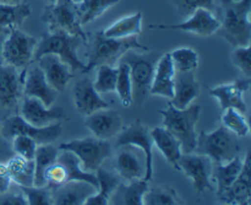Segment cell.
<instances>
[{
  "label": "cell",
  "instance_id": "1",
  "mask_svg": "<svg viewBox=\"0 0 251 205\" xmlns=\"http://www.w3.org/2000/svg\"><path fill=\"white\" fill-rule=\"evenodd\" d=\"M222 19L217 33L230 47L250 46L251 0H221Z\"/></svg>",
  "mask_w": 251,
  "mask_h": 205
},
{
  "label": "cell",
  "instance_id": "2",
  "mask_svg": "<svg viewBox=\"0 0 251 205\" xmlns=\"http://www.w3.org/2000/svg\"><path fill=\"white\" fill-rule=\"evenodd\" d=\"M131 49H144L147 47L139 42L137 37L129 38H109L98 31L93 34L87 51L88 63L86 64V73L100 65L115 66L122 57Z\"/></svg>",
  "mask_w": 251,
  "mask_h": 205
},
{
  "label": "cell",
  "instance_id": "3",
  "mask_svg": "<svg viewBox=\"0 0 251 205\" xmlns=\"http://www.w3.org/2000/svg\"><path fill=\"white\" fill-rule=\"evenodd\" d=\"M158 112L163 117V128L180 143L181 152L193 154L198 143L195 127L201 115L200 106L190 105L184 110H179L169 103L167 110H159Z\"/></svg>",
  "mask_w": 251,
  "mask_h": 205
},
{
  "label": "cell",
  "instance_id": "4",
  "mask_svg": "<svg viewBox=\"0 0 251 205\" xmlns=\"http://www.w3.org/2000/svg\"><path fill=\"white\" fill-rule=\"evenodd\" d=\"M85 43L82 38L63 31H48L42 34L34 51L33 60H38L46 54H54L68 64L73 73H86V64L77 56V49Z\"/></svg>",
  "mask_w": 251,
  "mask_h": 205
},
{
  "label": "cell",
  "instance_id": "5",
  "mask_svg": "<svg viewBox=\"0 0 251 205\" xmlns=\"http://www.w3.org/2000/svg\"><path fill=\"white\" fill-rule=\"evenodd\" d=\"M161 54L158 52L137 53L135 49L127 51L120 60L125 61L130 68L132 84V105L141 106L150 95L154 69Z\"/></svg>",
  "mask_w": 251,
  "mask_h": 205
},
{
  "label": "cell",
  "instance_id": "6",
  "mask_svg": "<svg viewBox=\"0 0 251 205\" xmlns=\"http://www.w3.org/2000/svg\"><path fill=\"white\" fill-rule=\"evenodd\" d=\"M194 152L208 157L213 164H223L239 155V140L237 135L221 124L213 132H201L198 135Z\"/></svg>",
  "mask_w": 251,
  "mask_h": 205
},
{
  "label": "cell",
  "instance_id": "7",
  "mask_svg": "<svg viewBox=\"0 0 251 205\" xmlns=\"http://www.w3.org/2000/svg\"><path fill=\"white\" fill-rule=\"evenodd\" d=\"M58 149L75 154L80 161L81 169L90 174L97 172L103 162L109 159L113 154L112 145L108 140H100L95 137L61 143Z\"/></svg>",
  "mask_w": 251,
  "mask_h": 205
},
{
  "label": "cell",
  "instance_id": "8",
  "mask_svg": "<svg viewBox=\"0 0 251 205\" xmlns=\"http://www.w3.org/2000/svg\"><path fill=\"white\" fill-rule=\"evenodd\" d=\"M42 21L48 25L49 31H63L87 42L88 37L78 21L76 2L73 0H58L49 4L44 7Z\"/></svg>",
  "mask_w": 251,
  "mask_h": 205
},
{
  "label": "cell",
  "instance_id": "9",
  "mask_svg": "<svg viewBox=\"0 0 251 205\" xmlns=\"http://www.w3.org/2000/svg\"><path fill=\"white\" fill-rule=\"evenodd\" d=\"M0 133L6 140L11 142L16 135H26L38 145L51 144L63 133L61 123H53L48 127L37 128L27 123L19 113L5 117L0 122Z\"/></svg>",
  "mask_w": 251,
  "mask_h": 205
},
{
  "label": "cell",
  "instance_id": "10",
  "mask_svg": "<svg viewBox=\"0 0 251 205\" xmlns=\"http://www.w3.org/2000/svg\"><path fill=\"white\" fill-rule=\"evenodd\" d=\"M38 39L29 36L20 29H10L5 37L2 46V58L4 64L14 68L26 70L29 64L33 61L34 51H36Z\"/></svg>",
  "mask_w": 251,
  "mask_h": 205
},
{
  "label": "cell",
  "instance_id": "11",
  "mask_svg": "<svg viewBox=\"0 0 251 205\" xmlns=\"http://www.w3.org/2000/svg\"><path fill=\"white\" fill-rule=\"evenodd\" d=\"M123 145H131L141 150L145 155V177L146 182H150L153 177V140L151 137V130L140 119L126 128H123L122 132L115 137V147Z\"/></svg>",
  "mask_w": 251,
  "mask_h": 205
},
{
  "label": "cell",
  "instance_id": "12",
  "mask_svg": "<svg viewBox=\"0 0 251 205\" xmlns=\"http://www.w3.org/2000/svg\"><path fill=\"white\" fill-rule=\"evenodd\" d=\"M221 21L215 12L207 9H198L189 15L188 19L179 24H151L150 29H178L202 37H210L217 33Z\"/></svg>",
  "mask_w": 251,
  "mask_h": 205
},
{
  "label": "cell",
  "instance_id": "13",
  "mask_svg": "<svg viewBox=\"0 0 251 205\" xmlns=\"http://www.w3.org/2000/svg\"><path fill=\"white\" fill-rule=\"evenodd\" d=\"M212 165L208 157L199 154H181L178 161V171H183L193 182V186L198 193L205 191H216L211 182Z\"/></svg>",
  "mask_w": 251,
  "mask_h": 205
},
{
  "label": "cell",
  "instance_id": "14",
  "mask_svg": "<svg viewBox=\"0 0 251 205\" xmlns=\"http://www.w3.org/2000/svg\"><path fill=\"white\" fill-rule=\"evenodd\" d=\"M20 116L37 128L48 127L53 123H61L63 120H68V115L61 106L53 105L47 107L37 98L26 97L22 98L21 107H20Z\"/></svg>",
  "mask_w": 251,
  "mask_h": 205
},
{
  "label": "cell",
  "instance_id": "15",
  "mask_svg": "<svg viewBox=\"0 0 251 205\" xmlns=\"http://www.w3.org/2000/svg\"><path fill=\"white\" fill-rule=\"evenodd\" d=\"M251 85V79L243 78L229 84H223L211 88L210 95L217 100L221 110L234 108L243 115L248 113V106L244 101V93L248 92Z\"/></svg>",
  "mask_w": 251,
  "mask_h": 205
},
{
  "label": "cell",
  "instance_id": "16",
  "mask_svg": "<svg viewBox=\"0 0 251 205\" xmlns=\"http://www.w3.org/2000/svg\"><path fill=\"white\" fill-rule=\"evenodd\" d=\"M145 167V155L141 150L131 145L117 147L115 170L120 179L125 182L144 179Z\"/></svg>",
  "mask_w": 251,
  "mask_h": 205
},
{
  "label": "cell",
  "instance_id": "17",
  "mask_svg": "<svg viewBox=\"0 0 251 205\" xmlns=\"http://www.w3.org/2000/svg\"><path fill=\"white\" fill-rule=\"evenodd\" d=\"M83 123L93 137L100 140H110L112 138H115L124 128L120 113L110 108H104L86 116Z\"/></svg>",
  "mask_w": 251,
  "mask_h": 205
},
{
  "label": "cell",
  "instance_id": "18",
  "mask_svg": "<svg viewBox=\"0 0 251 205\" xmlns=\"http://www.w3.org/2000/svg\"><path fill=\"white\" fill-rule=\"evenodd\" d=\"M73 98L76 111L82 116H90L100 110L109 108V105L96 91L92 79L87 75L75 83L73 88Z\"/></svg>",
  "mask_w": 251,
  "mask_h": 205
},
{
  "label": "cell",
  "instance_id": "19",
  "mask_svg": "<svg viewBox=\"0 0 251 205\" xmlns=\"http://www.w3.org/2000/svg\"><path fill=\"white\" fill-rule=\"evenodd\" d=\"M25 71L19 73L16 68L2 64L0 65V106L14 108L24 95Z\"/></svg>",
  "mask_w": 251,
  "mask_h": 205
},
{
  "label": "cell",
  "instance_id": "20",
  "mask_svg": "<svg viewBox=\"0 0 251 205\" xmlns=\"http://www.w3.org/2000/svg\"><path fill=\"white\" fill-rule=\"evenodd\" d=\"M24 96L37 98L44 106L50 107L55 102L58 92L54 88H51L49 84L47 83L41 68L38 65H33L29 69L27 68L26 71H25Z\"/></svg>",
  "mask_w": 251,
  "mask_h": 205
},
{
  "label": "cell",
  "instance_id": "21",
  "mask_svg": "<svg viewBox=\"0 0 251 205\" xmlns=\"http://www.w3.org/2000/svg\"><path fill=\"white\" fill-rule=\"evenodd\" d=\"M37 65L43 71L49 86L56 92H63L74 76L70 66L54 54H46L41 57L37 60Z\"/></svg>",
  "mask_w": 251,
  "mask_h": 205
},
{
  "label": "cell",
  "instance_id": "22",
  "mask_svg": "<svg viewBox=\"0 0 251 205\" xmlns=\"http://www.w3.org/2000/svg\"><path fill=\"white\" fill-rule=\"evenodd\" d=\"M251 161L250 152L248 151L247 156L243 160V169L239 176L235 178V181L222 192L217 194L221 203L227 205H240L247 202H250L251 197Z\"/></svg>",
  "mask_w": 251,
  "mask_h": 205
},
{
  "label": "cell",
  "instance_id": "23",
  "mask_svg": "<svg viewBox=\"0 0 251 205\" xmlns=\"http://www.w3.org/2000/svg\"><path fill=\"white\" fill-rule=\"evenodd\" d=\"M200 93V85L196 80L195 71L180 73L176 71L174 76V91L171 105L179 110L189 107Z\"/></svg>",
  "mask_w": 251,
  "mask_h": 205
},
{
  "label": "cell",
  "instance_id": "24",
  "mask_svg": "<svg viewBox=\"0 0 251 205\" xmlns=\"http://www.w3.org/2000/svg\"><path fill=\"white\" fill-rule=\"evenodd\" d=\"M174 76H176V69L172 63L171 54H163L159 57L156 64L150 93L172 100L174 91Z\"/></svg>",
  "mask_w": 251,
  "mask_h": 205
},
{
  "label": "cell",
  "instance_id": "25",
  "mask_svg": "<svg viewBox=\"0 0 251 205\" xmlns=\"http://www.w3.org/2000/svg\"><path fill=\"white\" fill-rule=\"evenodd\" d=\"M97 191L87 182L73 181L51 191L54 205H83L88 197Z\"/></svg>",
  "mask_w": 251,
  "mask_h": 205
},
{
  "label": "cell",
  "instance_id": "26",
  "mask_svg": "<svg viewBox=\"0 0 251 205\" xmlns=\"http://www.w3.org/2000/svg\"><path fill=\"white\" fill-rule=\"evenodd\" d=\"M149 189V182L136 179L126 183L120 182L110 198V205H144V194Z\"/></svg>",
  "mask_w": 251,
  "mask_h": 205
},
{
  "label": "cell",
  "instance_id": "27",
  "mask_svg": "<svg viewBox=\"0 0 251 205\" xmlns=\"http://www.w3.org/2000/svg\"><path fill=\"white\" fill-rule=\"evenodd\" d=\"M151 137L153 140V144L164 155L167 161L174 169L178 170V161L183 154L180 143L178 142V139L163 127H154L151 130Z\"/></svg>",
  "mask_w": 251,
  "mask_h": 205
},
{
  "label": "cell",
  "instance_id": "28",
  "mask_svg": "<svg viewBox=\"0 0 251 205\" xmlns=\"http://www.w3.org/2000/svg\"><path fill=\"white\" fill-rule=\"evenodd\" d=\"M56 161L63 166L64 174H65L66 183L73 181H80V182H87V183L92 184L96 188H98V179L95 174H90L81 169L80 161H78L77 156L73 154L71 151H66V150H59L58 157Z\"/></svg>",
  "mask_w": 251,
  "mask_h": 205
},
{
  "label": "cell",
  "instance_id": "29",
  "mask_svg": "<svg viewBox=\"0 0 251 205\" xmlns=\"http://www.w3.org/2000/svg\"><path fill=\"white\" fill-rule=\"evenodd\" d=\"M142 12L137 11L126 15L113 22L107 29H100L105 37L109 38H129L137 37L142 32Z\"/></svg>",
  "mask_w": 251,
  "mask_h": 205
},
{
  "label": "cell",
  "instance_id": "30",
  "mask_svg": "<svg viewBox=\"0 0 251 205\" xmlns=\"http://www.w3.org/2000/svg\"><path fill=\"white\" fill-rule=\"evenodd\" d=\"M98 188L83 205H110V198L120 183V177L113 172L100 169L96 172Z\"/></svg>",
  "mask_w": 251,
  "mask_h": 205
},
{
  "label": "cell",
  "instance_id": "31",
  "mask_svg": "<svg viewBox=\"0 0 251 205\" xmlns=\"http://www.w3.org/2000/svg\"><path fill=\"white\" fill-rule=\"evenodd\" d=\"M243 169V160L239 156L223 164H213L211 177H213L216 184V192L221 194L235 181Z\"/></svg>",
  "mask_w": 251,
  "mask_h": 205
},
{
  "label": "cell",
  "instance_id": "32",
  "mask_svg": "<svg viewBox=\"0 0 251 205\" xmlns=\"http://www.w3.org/2000/svg\"><path fill=\"white\" fill-rule=\"evenodd\" d=\"M31 16V6L28 2L20 4H0V31L10 29H20L25 20Z\"/></svg>",
  "mask_w": 251,
  "mask_h": 205
},
{
  "label": "cell",
  "instance_id": "33",
  "mask_svg": "<svg viewBox=\"0 0 251 205\" xmlns=\"http://www.w3.org/2000/svg\"><path fill=\"white\" fill-rule=\"evenodd\" d=\"M10 178L20 187H32L34 184V162L14 155L6 161Z\"/></svg>",
  "mask_w": 251,
  "mask_h": 205
},
{
  "label": "cell",
  "instance_id": "34",
  "mask_svg": "<svg viewBox=\"0 0 251 205\" xmlns=\"http://www.w3.org/2000/svg\"><path fill=\"white\" fill-rule=\"evenodd\" d=\"M118 2H120V0H81L76 2L78 21L82 26H86L102 16Z\"/></svg>",
  "mask_w": 251,
  "mask_h": 205
},
{
  "label": "cell",
  "instance_id": "35",
  "mask_svg": "<svg viewBox=\"0 0 251 205\" xmlns=\"http://www.w3.org/2000/svg\"><path fill=\"white\" fill-rule=\"evenodd\" d=\"M59 149L51 144L39 145L37 147L36 156H34V184L36 187H46L44 182V174L47 169L53 162H55L58 157Z\"/></svg>",
  "mask_w": 251,
  "mask_h": 205
},
{
  "label": "cell",
  "instance_id": "36",
  "mask_svg": "<svg viewBox=\"0 0 251 205\" xmlns=\"http://www.w3.org/2000/svg\"><path fill=\"white\" fill-rule=\"evenodd\" d=\"M144 205H185L176 189L171 186H156L144 194Z\"/></svg>",
  "mask_w": 251,
  "mask_h": 205
},
{
  "label": "cell",
  "instance_id": "37",
  "mask_svg": "<svg viewBox=\"0 0 251 205\" xmlns=\"http://www.w3.org/2000/svg\"><path fill=\"white\" fill-rule=\"evenodd\" d=\"M172 63L176 71L186 73V71H196L200 64V58L195 49L190 47H180L169 52Z\"/></svg>",
  "mask_w": 251,
  "mask_h": 205
},
{
  "label": "cell",
  "instance_id": "38",
  "mask_svg": "<svg viewBox=\"0 0 251 205\" xmlns=\"http://www.w3.org/2000/svg\"><path fill=\"white\" fill-rule=\"evenodd\" d=\"M118 78L115 85V92L119 96V100L124 107L132 106V84L130 78V68L125 61L119 60L117 65Z\"/></svg>",
  "mask_w": 251,
  "mask_h": 205
},
{
  "label": "cell",
  "instance_id": "39",
  "mask_svg": "<svg viewBox=\"0 0 251 205\" xmlns=\"http://www.w3.org/2000/svg\"><path fill=\"white\" fill-rule=\"evenodd\" d=\"M221 124L227 128L233 134L237 135L238 138L248 137L250 133L249 123L245 118V115L234 108H227L223 111L222 117H221Z\"/></svg>",
  "mask_w": 251,
  "mask_h": 205
},
{
  "label": "cell",
  "instance_id": "40",
  "mask_svg": "<svg viewBox=\"0 0 251 205\" xmlns=\"http://www.w3.org/2000/svg\"><path fill=\"white\" fill-rule=\"evenodd\" d=\"M96 69H97V76H96V80L93 81L96 91L100 95L114 92L118 78L117 66L100 65Z\"/></svg>",
  "mask_w": 251,
  "mask_h": 205
},
{
  "label": "cell",
  "instance_id": "41",
  "mask_svg": "<svg viewBox=\"0 0 251 205\" xmlns=\"http://www.w3.org/2000/svg\"><path fill=\"white\" fill-rule=\"evenodd\" d=\"M28 205H54L51 191L48 187H20Z\"/></svg>",
  "mask_w": 251,
  "mask_h": 205
},
{
  "label": "cell",
  "instance_id": "42",
  "mask_svg": "<svg viewBox=\"0 0 251 205\" xmlns=\"http://www.w3.org/2000/svg\"><path fill=\"white\" fill-rule=\"evenodd\" d=\"M171 2L183 16H189L198 9H207L212 12L218 10L215 0H171Z\"/></svg>",
  "mask_w": 251,
  "mask_h": 205
},
{
  "label": "cell",
  "instance_id": "43",
  "mask_svg": "<svg viewBox=\"0 0 251 205\" xmlns=\"http://www.w3.org/2000/svg\"><path fill=\"white\" fill-rule=\"evenodd\" d=\"M11 147L15 155L24 157L28 161H33L38 144L26 135H16L11 140Z\"/></svg>",
  "mask_w": 251,
  "mask_h": 205
},
{
  "label": "cell",
  "instance_id": "44",
  "mask_svg": "<svg viewBox=\"0 0 251 205\" xmlns=\"http://www.w3.org/2000/svg\"><path fill=\"white\" fill-rule=\"evenodd\" d=\"M232 61L243 73L244 78H251V52L250 46L235 47L232 52Z\"/></svg>",
  "mask_w": 251,
  "mask_h": 205
},
{
  "label": "cell",
  "instance_id": "45",
  "mask_svg": "<svg viewBox=\"0 0 251 205\" xmlns=\"http://www.w3.org/2000/svg\"><path fill=\"white\" fill-rule=\"evenodd\" d=\"M0 205H28L21 191L19 193H10L9 191L0 194Z\"/></svg>",
  "mask_w": 251,
  "mask_h": 205
},
{
  "label": "cell",
  "instance_id": "46",
  "mask_svg": "<svg viewBox=\"0 0 251 205\" xmlns=\"http://www.w3.org/2000/svg\"><path fill=\"white\" fill-rule=\"evenodd\" d=\"M14 151L11 147V142L5 139L0 133V162H6L7 160L14 156Z\"/></svg>",
  "mask_w": 251,
  "mask_h": 205
},
{
  "label": "cell",
  "instance_id": "47",
  "mask_svg": "<svg viewBox=\"0 0 251 205\" xmlns=\"http://www.w3.org/2000/svg\"><path fill=\"white\" fill-rule=\"evenodd\" d=\"M10 184H11V178H10L6 165L0 162V194L9 191Z\"/></svg>",
  "mask_w": 251,
  "mask_h": 205
},
{
  "label": "cell",
  "instance_id": "48",
  "mask_svg": "<svg viewBox=\"0 0 251 205\" xmlns=\"http://www.w3.org/2000/svg\"><path fill=\"white\" fill-rule=\"evenodd\" d=\"M5 37H6V34H5L4 32L0 31V65L4 64V58H2V46H4Z\"/></svg>",
  "mask_w": 251,
  "mask_h": 205
},
{
  "label": "cell",
  "instance_id": "49",
  "mask_svg": "<svg viewBox=\"0 0 251 205\" xmlns=\"http://www.w3.org/2000/svg\"><path fill=\"white\" fill-rule=\"evenodd\" d=\"M24 0H0V4H20Z\"/></svg>",
  "mask_w": 251,
  "mask_h": 205
},
{
  "label": "cell",
  "instance_id": "50",
  "mask_svg": "<svg viewBox=\"0 0 251 205\" xmlns=\"http://www.w3.org/2000/svg\"><path fill=\"white\" fill-rule=\"evenodd\" d=\"M44 1H47V2H49V4H51V2H55V1H58V0H44Z\"/></svg>",
  "mask_w": 251,
  "mask_h": 205
},
{
  "label": "cell",
  "instance_id": "51",
  "mask_svg": "<svg viewBox=\"0 0 251 205\" xmlns=\"http://www.w3.org/2000/svg\"><path fill=\"white\" fill-rule=\"evenodd\" d=\"M221 205H227V204H223V203H221ZM240 205H250V202H247V203H244V204H240Z\"/></svg>",
  "mask_w": 251,
  "mask_h": 205
},
{
  "label": "cell",
  "instance_id": "52",
  "mask_svg": "<svg viewBox=\"0 0 251 205\" xmlns=\"http://www.w3.org/2000/svg\"><path fill=\"white\" fill-rule=\"evenodd\" d=\"M74 2H78V1H81V0H73Z\"/></svg>",
  "mask_w": 251,
  "mask_h": 205
}]
</instances>
